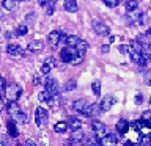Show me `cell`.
<instances>
[{"mask_svg": "<svg viewBox=\"0 0 151 146\" xmlns=\"http://www.w3.org/2000/svg\"><path fill=\"white\" fill-rule=\"evenodd\" d=\"M22 94V88L19 83H9L6 85V89H5V96L9 102H16L17 97H21Z\"/></svg>", "mask_w": 151, "mask_h": 146, "instance_id": "cell-1", "label": "cell"}, {"mask_svg": "<svg viewBox=\"0 0 151 146\" xmlns=\"http://www.w3.org/2000/svg\"><path fill=\"white\" fill-rule=\"evenodd\" d=\"M60 58L63 63H73L76 58H79V54H77V49L76 47H63L60 52Z\"/></svg>", "mask_w": 151, "mask_h": 146, "instance_id": "cell-2", "label": "cell"}, {"mask_svg": "<svg viewBox=\"0 0 151 146\" xmlns=\"http://www.w3.org/2000/svg\"><path fill=\"white\" fill-rule=\"evenodd\" d=\"M47 118H49V113H47L46 108L38 107L36 112H35V122H36V126H44L46 121H47Z\"/></svg>", "mask_w": 151, "mask_h": 146, "instance_id": "cell-3", "label": "cell"}, {"mask_svg": "<svg viewBox=\"0 0 151 146\" xmlns=\"http://www.w3.org/2000/svg\"><path fill=\"white\" fill-rule=\"evenodd\" d=\"M91 129H93L94 135H96L99 140H101L104 135H107V127H106V124H102L101 121H93L91 122Z\"/></svg>", "mask_w": 151, "mask_h": 146, "instance_id": "cell-4", "label": "cell"}, {"mask_svg": "<svg viewBox=\"0 0 151 146\" xmlns=\"http://www.w3.org/2000/svg\"><path fill=\"white\" fill-rule=\"evenodd\" d=\"M129 55H131L132 61H134L135 64H139V66H146V63H148V58H146L143 54H140V52H137L134 49H131Z\"/></svg>", "mask_w": 151, "mask_h": 146, "instance_id": "cell-5", "label": "cell"}, {"mask_svg": "<svg viewBox=\"0 0 151 146\" xmlns=\"http://www.w3.org/2000/svg\"><path fill=\"white\" fill-rule=\"evenodd\" d=\"M127 19H129V22L135 24V25H142V24H145V14L142 13V11H139V9H135V11L129 13Z\"/></svg>", "mask_w": 151, "mask_h": 146, "instance_id": "cell-6", "label": "cell"}, {"mask_svg": "<svg viewBox=\"0 0 151 146\" xmlns=\"http://www.w3.org/2000/svg\"><path fill=\"white\" fill-rule=\"evenodd\" d=\"M93 30L101 36H107L109 33H110V30H109V27L106 25V24L101 22V21H96V19L93 21Z\"/></svg>", "mask_w": 151, "mask_h": 146, "instance_id": "cell-7", "label": "cell"}, {"mask_svg": "<svg viewBox=\"0 0 151 146\" xmlns=\"http://www.w3.org/2000/svg\"><path fill=\"white\" fill-rule=\"evenodd\" d=\"M46 91L50 94V96H58V91H60V88H58V82H57L55 79H49V80H46Z\"/></svg>", "mask_w": 151, "mask_h": 146, "instance_id": "cell-8", "label": "cell"}, {"mask_svg": "<svg viewBox=\"0 0 151 146\" xmlns=\"http://www.w3.org/2000/svg\"><path fill=\"white\" fill-rule=\"evenodd\" d=\"M61 38H63V33L58 31V30H54V31L49 33V36H47V41H49L50 47H54V49H55V47L60 44Z\"/></svg>", "mask_w": 151, "mask_h": 146, "instance_id": "cell-9", "label": "cell"}, {"mask_svg": "<svg viewBox=\"0 0 151 146\" xmlns=\"http://www.w3.org/2000/svg\"><path fill=\"white\" fill-rule=\"evenodd\" d=\"M6 52H8V55H11V57H24L25 55V50L17 44H8Z\"/></svg>", "mask_w": 151, "mask_h": 146, "instance_id": "cell-10", "label": "cell"}, {"mask_svg": "<svg viewBox=\"0 0 151 146\" xmlns=\"http://www.w3.org/2000/svg\"><path fill=\"white\" fill-rule=\"evenodd\" d=\"M99 141H101V146H115L118 143V135L107 134V135H104Z\"/></svg>", "mask_w": 151, "mask_h": 146, "instance_id": "cell-11", "label": "cell"}, {"mask_svg": "<svg viewBox=\"0 0 151 146\" xmlns=\"http://www.w3.org/2000/svg\"><path fill=\"white\" fill-rule=\"evenodd\" d=\"M55 66H57L55 58H52V57L46 58V60H44V63H42V66H41V74H49L50 71L55 68Z\"/></svg>", "mask_w": 151, "mask_h": 146, "instance_id": "cell-12", "label": "cell"}, {"mask_svg": "<svg viewBox=\"0 0 151 146\" xmlns=\"http://www.w3.org/2000/svg\"><path fill=\"white\" fill-rule=\"evenodd\" d=\"M99 110H101V107H99L98 104H88V105L85 107V110H83V115L91 118V116H96L99 113Z\"/></svg>", "mask_w": 151, "mask_h": 146, "instance_id": "cell-13", "label": "cell"}, {"mask_svg": "<svg viewBox=\"0 0 151 146\" xmlns=\"http://www.w3.org/2000/svg\"><path fill=\"white\" fill-rule=\"evenodd\" d=\"M61 41H65V44L68 46V47H76L79 44V36H76V35H65L63 33V38H61Z\"/></svg>", "mask_w": 151, "mask_h": 146, "instance_id": "cell-14", "label": "cell"}, {"mask_svg": "<svg viewBox=\"0 0 151 146\" xmlns=\"http://www.w3.org/2000/svg\"><path fill=\"white\" fill-rule=\"evenodd\" d=\"M129 129H131V122H129V121H126V120H120V121L116 122V132H118V134L126 135Z\"/></svg>", "mask_w": 151, "mask_h": 146, "instance_id": "cell-15", "label": "cell"}, {"mask_svg": "<svg viewBox=\"0 0 151 146\" xmlns=\"http://www.w3.org/2000/svg\"><path fill=\"white\" fill-rule=\"evenodd\" d=\"M113 102H115V99H113V96H106V97H102V101H101V112H107V110H110V107L113 105Z\"/></svg>", "mask_w": 151, "mask_h": 146, "instance_id": "cell-16", "label": "cell"}, {"mask_svg": "<svg viewBox=\"0 0 151 146\" xmlns=\"http://www.w3.org/2000/svg\"><path fill=\"white\" fill-rule=\"evenodd\" d=\"M6 129H8V135L13 137V138H16L19 135V130H17V126H16V121L14 120H9L6 122Z\"/></svg>", "mask_w": 151, "mask_h": 146, "instance_id": "cell-17", "label": "cell"}, {"mask_svg": "<svg viewBox=\"0 0 151 146\" xmlns=\"http://www.w3.org/2000/svg\"><path fill=\"white\" fill-rule=\"evenodd\" d=\"M68 126H69V129L76 132V130H80V127H82V121L77 120V118H74V116H71L69 120H68Z\"/></svg>", "mask_w": 151, "mask_h": 146, "instance_id": "cell-18", "label": "cell"}, {"mask_svg": "<svg viewBox=\"0 0 151 146\" xmlns=\"http://www.w3.org/2000/svg\"><path fill=\"white\" fill-rule=\"evenodd\" d=\"M76 49H77V54H79V57H80V58H83V57H85V52H87V49H88V44H87V41L80 39V41H79V44L76 46Z\"/></svg>", "mask_w": 151, "mask_h": 146, "instance_id": "cell-19", "label": "cell"}, {"mask_svg": "<svg viewBox=\"0 0 151 146\" xmlns=\"http://www.w3.org/2000/svg\"><path fill=\"white\" fill-rule=\"evenodd\" d=\"M77 2L76 0H65V9L68 13H76L77 11Z\"/></svg>", "mask_w": 151, "mask_h": 146, "instance_id": "cell-20", "label": "cell"}, {"mask_svg": "<svg viewBox=\"0 0 151 146\" xmlns=\"http://www.w3.org/2000/svg\"><path fill=\"white\" fill-rule=\"evenodd\" d=\"M41 49H42V41H40V39H38V41H32L30 44L27 46L28 52H40Z\"/></svg>", "mask_w": 151, "mask_h": 146, "instance_id": "cell-21", "label": "cell"}, {"mask_svg": "<svg viewBox=\"0 0 151 146\" xmlns=\"http://www.w3.org/2000/svg\"><path fill=\"white\" fill-rule=\"evenodd\" d=\"M85 107H87V102H85V99H79V101H76V102L73 104V110L80 112V113H83Z\"/></svg>", "mask_w": 151, "mask_h": 146, "instance_id": "cell-22", "label": "cell"}, {"mask_svg": "<svg viewBox=\"0 0 151 146\" xmlns=\"http://www.w3.org/2000/svg\"><path fill=\"white\" fill-rule=\"evenodd\" d=\"M6 112L9 113V115L16 116L17 113L21 112V108H19V105H17V102H9L8 105H6Z\"/></svg>", "mask_w": 151, "mask_h": 146, "instance_id": "cell-23", "label": "cell"}, {"mask_svg": "<svg viewBox=\"0 0 151 146\" xmlns=\"http://www.w3.org/2000/svg\"><path fill=\"white\" fill-rule=\"evenodd\" d=\"M68 122H63V121H60V122H57V124L54 126V130L57 132V134H65L66 130H68Z\"/></svg>", "mask_w": 151, "mask_h": 146, "instance_id": "cell-24", "label": "cell"}, {"mask_svg": "<svg viewBox=\"0 0 151 146\" xmlns=\"http://www.w3.org/2000/svg\"><path fill=\"white\" fill-rule=\"evenodd\" d=\"M135 9H139V2H137V0H127L126 2V11L132 13V11H135Z\"/></svg>", "mask_w": 151, "mask_h": 146, "instance_id": "cell-25", "label": "cell"}, {"mask_svg": "<svg viewBox=\"0 0 151 146\" xmlns=\"http://www.w3.org/2000/svg\"><path fill=\"white\" fill-rule=\"evenodd\" d=\"M2 6L6 9V11H13V9H16V0H3Z\"/></svg>", "mask_w": 151, "mask_h": 146, "instance_id": "cell-26", "label": "cell"}, {"mask_svg": "<svg viewBox=\"0 0 151 146\" xmlns=\"http://www.w3.org/2000/svg\"><path fill=\"white\" fill-rule=\"evenodd\" d=\"M76 143H80V141H83L85 140V134L82 130H76V132H73V137H71Z\"/></svg>", "mask_w": 151, "mask_h": 146, "instance_id": "cell-27", "label": "cell"}, {"mask_svg": "<svg viewBox=\"0 0 151 146\" xmlns=\"http://www.w3.org/2000/svg\"><path fill=\"white\" fill-rule=\"evenodd\" d=\"M28 33V27L25 25V24H21V25L16 27V35L17 36H25Z\"/></svg>", "mask_w": 151, "mask_h": 146, "instance_id": "cell-28", "label": "cell"}, {"mask_svg": "<svg viewBox=\"0 0 151 146\" xmlns=\"http://www.w3.org/2000/svg\"><path fill=\"white\" fill-rule=\"evenodd\" d=\"M55 5H57V0H49V3H47V6H46V14L47 16H52V14H54Z\"/></svg>", "mask_w": 151, "mask_h": 146, "instance_id": "cell-29", "label": "cell"}, {"mask_svg": "<svg viewBox=\"0 0 151 146\" xmlns=\"http://www.w3.org/2000/svg\"><path fill=\"white\" fill-rule=\"evenodd\" d=\"M76 87H77V83H76V80H68V82L65 83L63 87V91H73V89H76Z\"/></svg>", "mask_w": 151, "mask_h": 146, "instance_id": "cell-30", "label": "cell"}, {"mask_svg": "<svg viewBox=\"0 0 151 146\" xmlns=\"http://www.w3.org/2000/svg\"><path fill=\"white\" fill-rule=\"evenodd\" d=\"M14 120L19 121V122H24V124H25V122L28 121V116H27V113H25V112H22V110H21L16 116H14Z\"/></svg>", "mask_w": 151, "mask_h": 146, "instance_id": "cell-31", "label": "cell"}, {"mask_svg": "<svg viewBox=\"0 0 151 146\" xmlns=\"http://www.w3.org/2000/svg\"><path fill=\"white\" fill-rule=\"evenodd\" d=\"M91 89L96 96H99V94H101V82H99V80H94L91 83Z\"/></svg>", "mask_w": 151, "mask_h": 146, "instance_id": "cell-32", "label": "cell"}, {"mask_svg": "<svg viewBox=\"0 0 151 146\" xmlns=\"http://www.w3.org/2000/svg\"><path fill=\"white\" fill-rule=\"evenodd\" d=\"M102 2H104V5H106V6H109V8H115V6H118V5H120L121 0H102Z\"/></svg>", "mask_w": 151, "mask_h": 146, "instance_id": "cell-33", "label": "cell"}, {"mask_svg": "<svg viewBox=\"0 0 151 146\" xmlns=\"http://www.w3.org/2000/svg\"><path fill=\"white\" fill-rule=\"evenodd\" d=\"M143 82H145V85H150V87H151V69H148V71L145 72Z\"/></svg>", "mask_w": 151, "mask_h": 146, "instance_id": "cell-34", "label": "cell"}, {"mask_svg": "<svg viewBox=\"0 0 151 146\" xmlns=\"http://www.w3.org/2000/svg\"><path fill=\"white\" fill-rule=\"evenodd\" d=\"M49 96H50V94L47 93V91H41L40 94H38V99H40L41 102H44V101L47 102V99H49Z\"/></svg>", "mask_w": 151, "mask_h": 146, "instance_id": "cell-35", "label": "cell"}, {"mask_svg": "<svg viewBox=\"0 0 151 146\" xmlns=\"http://www.w3.org/2000/svg\"><path fill=\"white\" fill-rule=\"evenodd\" d=\"M142 120H143V121H150V120H151V112L146 110L143 115H142Z\"/></svg>", "mask_w": 151, "mask_h": 146, "instance_id": "cell-36", "label": "cell"}, {"mask_svg": "<svg viewBox=\"0 0 151 146\" xmlns=\"http://www.w3.org/2000/svg\"><path fill=\"white\" fill-rule=\"evenodd\" d=\"M5 89H6V82H5L3 77H0V93L5 91Z\"/></svg>", "mask_w": 151, "mask_h": 146, "instance_id": "cell-37", "label": "cell"}, {"mask_svg": "<svg viewBox=\"0 0 151 146\" xmlns=\"http://www.w3.org/2000/svg\"><path fill=\"white\" fill-rule=\"evenodd\" d=\"M63 146H76V141H74L73 138H69V140H66V143H65Z\"/></svg>", "mask_w": 151, "mask_h": 146, "instance_id": "cell-38", "label": "cell"}, {"mask_svg": "<svg viewBox=\"0 0 151 146\" xmlns=\"http://www.w3.org/2000/svg\"><path fill=\"white\" fill-rule=\"evenodd\" d=\"M40 82H41V75H40V74H36L35 77H33V83H35V85H38Z\"/></svg>", "mask_w": 151, "mask_h": 146, "instance_id": "cell-39", "label": "cell"}, {"mask_svg": "<svg viewBox=\"0 0 151 146\" xmlns=\"http://www.w3.org/2000/svg\"><path fill=\"white\" fill-rule=\"evenodd\" d=\"M143 102V96H142V94H137L135 96V104H142Z\"/></svg>", "mask_w": 151, "mask_h": 146, "instance_id": "cell-40", "label": "cell"}, {"mask_svg": "<svg viewBox=\"0 0 151 146\" xmlns=\"http://www.w3.org/2000/svg\"><path fill=\"white\" fill-rule=\"evenodd\" d=\"M38 3H40V6H47L49 0H38Z\"/></svg>", "mask_w": 151, "mask_h": 146, "instance_id": "cell-41", "label": "cell"}, {"mask_svg": "<svg viewBox=\"0 0 151 146\" xmlns=\"http://www.w3.org/2000/svg\"><path fill=\"white\" fill-rule=\"evenodd\" d=\"M25 146H38V145H36L33 140H27V141H25Z\"/></svg>", "mask_w": 151, "mask_h": 146, "instance_id": "cell-42", "label": "cell"}, {"mask_svg": "<svg viewBox=\"0 0 151 146\" xmlns=\"http://www.w3.org/2000/svg\"><path fill=\"white\" fill-rule=\"evenodd\" d=\"M102 52H104V54H107V52H109V44L102 46Z\"/></svg>", "mask_w": 151, "mask_h": 146, "instance_id": "cell-43", "label": "cell"}, {"mask_svg": "<svg viewBox=\"0 0 151 146\" xmlns=\"http://www.w3.org/2000/svg\"><path fill=\"white\" fill-rule=\"evenodd\" d=\"M0 146H6V143H5V141L2 140V141H0Z\"/></svg>", "mask_w": 151, "mask_h": 146, "instance_id": "cell-44", "label": "cell"}, {"mask_svg": "<svg viewBox=\"0 0 151 146\" xmlns=\"http://www.w3.org/2000/svg\"><path fill=\"white\" fill-rule=\"evenodd\" d=\"M16 2H25V0H16Z\"/></svg>", "mask_w": 151, "mask_h": 146, "instance_id": "cell-45", "label": "cell"}, {"mask_svg": "<svg viewBox=\"0 0 151 146\" xmlns=\"http://www.w3.org/2000/svg\"><path fill=\"white\" fill-rule=\"evenodd\" d=\"M0 108H2V99H0Z\"/></svg>", "mask_w": 151, "mask_h": 146, "instance_id": "cell-46", "label": "cell"}, {"mask_svg": "<svg viewBox=\"0 0 151 146\" xmlns=\"http://www.w3.org/2000/svg\"><path fill=\"white\" fill-rule=\"evenodd\" d=\"M0 19H2V13H0Z\"/></svg>", "mask_w": 151, "mask_h": 146, "instance_id": "cell-47", "label": "cell"}, {"mask_svg": "<svg viewBox=\"0 0 151 146\" xmlns=\"http://www.w3.org/2000/svg\"><path fill=\"white\" fill-rule=\"evenodd\" d=\"M150 104H151V97H150Z\"/></svg>", "mask_w": 151, "mask_h": 146, "instance_id": "cell-48", "label": "cell"}, {"mask_svg": "<svg viewBox=\"0 0 151 146\" xmlns=\"http://www.w3.org/2000/svg\"><path fill=\"white\" fill-rule=\"evenodd\" d=\"M150 61H151V57H150Z\"/></svg>", "mask_w": 151, "mask_h": 146, "instance_id": "cell-49", "label": "cell"}, {"mask_svg": "<svg viewBox=\"0 0 151 146\" xmlns=\"http://www.w3.org/2000/svg\"><path fill=\"white\" fill-rule=\"evenodd\" d=\"M80 146H83V145H80Z\"/></svg>", "mask_w": 151, "mask_h": 146, "instance_id": "cell-50", "label": "cell"}]
</instances>
